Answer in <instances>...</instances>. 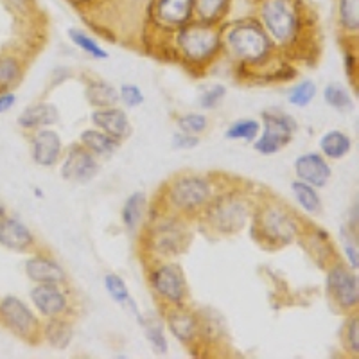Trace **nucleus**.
Returning a JSON list of instances; mask_svg holds the SVG:
<instances>
[{"label":"nucleus","instance_id":"f257e3e1","mask_svg":"<svg viewBox=\"0 0 359 359\" xmlns=\"http://www.w3.org/2000/svg\"><path fill=\"white\" fill-rule=\"evenodd\" d=\"M223 54L239 70V76L266 81H290L297 70L284 63V54L268 36L257 17L223 24Z\"/></svg>","mask_w":359,"mask_h":359},{"label":"nucleus","instance_id":"f03ea898","mask_svg":"<svg viewBox=\"0 0 359 359\" xmlns=\"http://www.w3.org/2000/svg\"><path fill=\"white\" fill-rule=\"evenodd\" d=\"M255 4V17L287 60L311 63L318 57V25L306 0H259Z\"/></svg>","mask_w":359,"mask_h":359},{"label":"nucleus","instance_id":"7ed1b4c3","mask_svg":"<svg viewBox=\"0 0 359 359\" xmlns=\"http://www.w3.org/2000/svg\"><path fill=\"white\" fill-rule=\"evenodd\" d=\"M306 221L271 194L257 198L250 217V236L266 252H278L298 241Z\"/></svg>","mask_w":359,"mask_h":359},{"label":"nucleus","instance_id":"20e7f679","mask_svg":"<svg viewBox=\"0 0 359 359\" xmlns=\"http://www.w3.org/2000/svg\"><path fill=\"white\" fill-rule=\"evenodd\" d=\"M191 221L165 212H155L139 230L140 257L146 264L176 261L191 246Z\"/></svg>","mask_w":359,"mask_h":359},{"label":"nucleus","instance_id":"39448f33","mask_svg":"<svg viewBox=\"0 0 359 359\" xmlns=\"http://www.w3.org/2000/svg\"><path fill=\"white\" fill-rule=\"evenodd\" d=\"M217 192L210 176L180 172L162 185L155 198V212L172 214L187 221L198 219L207 203Z\"/></svg>","mask_w":359,"mask_h":359},{"label":"nucleus","instance_id":"423d86ee","mask_svg":"<svg viewBox=\"0 0 359 359\" xmlns=\"http://www.w3.org/2000/svg\"><path fill=\"white\" fill-rule=\"evenodd\" d=\"M223 24H205L192 20L169 34L171 53L192 72L207 70L223 56Z\"/></svg>","mask_w":359,"mask_h":359},{"label":"nucleus","instance_id":"0eeeda50","mask_svg":"<svg viewBox=\"0 0 359 359\" xmlns=\"http://www.w3.org/2000/svg\"><path fill=\"white\" fill-rule=\"evenodd\" d=\"M253 205L255 198L239 185L224 191L217 189L196 221L212 237H232L250 223Z\"/></svg>","mask_w":359,"mask_h":359},{"label":"nucleus","instance_id":"6e6552de","mask_svg":"<svg viewBox=\"0 0 359 359\" xmlns=\"http://www.w3.org/2000/svg\"><path fill=\"white\" fill-rule=\"evenodd\" d=\"M146 278L160 309L189 304L187 277L184 268L176 261H158L146 264Z\"/></svg>","mask_w":359,"mask_h":359},{"label":"nucleus","instance_id":"1a4fd4ad","mask_svg":"<svg viewBox=\"0 0 359 359\" xmlns=\"http://www.w3.org/2000/svg\"><path fill=\"white\" fill-rule=\"evenodd\" d=\"M325 293L334 311L341 314L355 313L359 307L358 273L348 264L336 259L325 268Z\"/></svg>","mask_w":359,"mask_h":359},{"label":"nucleus","instance_id":"9d476101","mask_svg":"<svg viewBox=\"0 0 359 359\" xmlns=\"http://www.w3.org/2000/svg\"><path fill=\"white\" fill-rule=\"evenodd\" d=\"M0 327L27 345H38L41 341L40 318L15 294L0 297Z\"/></svg>","mask_w":359,"mask_h":359},{"label":"nucleus","instance_id":"9b49d317","mask_svg":"<svg viewBox=\"0 0 359 359\" xmlns=\"http://www.w3.org/2000/svg\"><path fill=\"white\" fill-rule=\"evenodd\" d=\"M261 117V133L253 140V149L264 156L277 155L293 140L297 133V121L286 111L275 108L262 111Z\"/></svg>","mask_w":359,"mask_h":359},{"label":"nucleus","instance_id":"f8f14e48","mask_svg":"<svg viewBox=\"0 0 359 359\" xmlns=\"http://www.w3.org/2000/svg\"><path fill=\"white\" fill-rule=\"evenodd\" d=\"M194 20V0H147L146 22L160 34H172Z\"/></svg>","mask_w":359,"mask_h":359},{"label":"nucleus","instance_id":"ddd939ff","mask_svg":"<svg viewBox=\"0 0 359 359\" xmlns=\"http://www.w3.org/2000/svg\"><path fill=\"white\" fill-rule=\"evenodd\" d=\"M162 320L172 338L184 347L194 348L201 343V314L187 306H176L162 309Z\"/></svg>","mask_w":359,"mask_h":359},{"label":"nucleus","instance_id":"4468645a","mask_svg":"<svg viewBox=\"0 0 359 359\" xmlns=\"http://www.w3.org/2000/svg\"><path fill=\"white\" fill-rule=\"evenodd\" d=\"M33 307L45 320L70 316L72 300H70L67 284H34L29 291Z\"/></svg>","mask_w":359,"mask_h":359},{"label":"nucleus","instance_id":"2eb2a0df","mask_svg":"<svg viewBox=\"0 0 359 359\" xmlns=\"http://www.w3.org/2000/svg\"><path fill=\"white\" fill-rule=\"evenodd\" d=\"M99 158L90 153L81 144H72V146L63 153L62 158V178L70 184H88L99 175Z\"/></svg>","mask_w":359,"mask_h":359},{"label":"nucleus","instance_id":"dca6fc26","mask_svg":"<svg viewBox=\"0 0 359 359\" xmlns=\"http://www.w3.org/2000/svg\"><path fill=\"white\" fill-rule=\"evenodd\" d=\"M29 151H31V158L36 165L49 169L62 162L65 147H63V140L56 130L41 128V130L31 131Z\"/></svg>","mask_w":359,"mask_h":359},{"label":"nucleus","instance_id":"f3484780","mask_svg":"<svg viewBox=\"0 0 359 359\" xmlns=\"http://www.w3.org/2000/svg\"><path fill=\"white\" fill-rule=\"evenodd\" d=\"M0 246L15 253H33L40 250L38 237L27 224L8 212L0 214Z\"/></svg>","mask_w":359,"mask_h":359},{"label":"nucleus","instance_id":"a211bd4d","mask_svg":"<svg viewBox=\"0 0 359 359\" xmlns=\"http://www.w3.org/2000/svg\"><path fill=\"white\" fill-rule=\"evenodd\" d=\"M25 277L33 284H67V273L63 266L45 250H36L25 261Z\"/></svg>","mask_w":359,"mask_h":359},{"label":"nucleus","instance_id":"6ab92c4d","mask_svg":"<svg viewBox=\"0 0 359 359\" xmlns=\"http://www.w3.org/2000/svg\"><path fill=\"white\" fill-rule=\"evenodd\" d=\"M293 171L297 180L309 184L316 189H323L332 178V169L329 160L322 153H302L293 162Z\"/></svg>","mask_w":359,"mask_h":359},{"label":"nucleus","instance_id":"aec40b11","mask_svg":"<svg viewBox=\"0 0 359 359\" xmlns=\"http://www.w3.org/2000/svg\"><path fill=\"white\" fill-rule=\"evenodd\" d=\"M298 243L309 253L311 259L318 264V268L325 269L332 261L338 259V253H336V248L332 245L329 233L325 230L318 229V226L306 223L302 233L298 237Z\"/></svg>","mask_w":359,"mask_h":359},{"label":"nucleus","instance_id":"412c9836","mask_svg":"<svg viewBox=\"0 0 359 359\" xmlns=\"http://www.w3.org/2000/svg\"><path fill=\"white\" fill-rule=\"evenodd\" d=\"M90 118H92V124L97 130L104 131L110 137L117 139L118 142H124L126 139H130L131 123L126 110H123V108H95L92 115H90Z\"/></svg>","mask_w":359,"mask_h":359},{"label":"nucleus","instance_id":"4be33fe9","mask_svg":"<svg viewBox=\"0 0 359 359\" xmlns=\"http://www.w3.org/2000/svg\"><path fill=\"white\" fill-rule=\"evenodd\" d=\"M27 60L18 49L0 50V94L13 92L24 81Z\"/></svg>","mask_w":359,"mask_h":359},{"label":"nucleus","instance_id":"5701e85b","mask_svg":"<svg viewBox=\"0 0 359 359\" xmlns=\"http://www.w3.org/2000/svg\"><path fill=\"white\" fill-rule=\"evenodd\" d=\"M17 123L27 133L41 130V128H53L54 124L60 123V111H57L53 102H34L18 115Z\"/></svg>","mask_w":359,"mask_h":359},{"label":"nucleus","instance_id":"b1692460","mask_svg":"<svg viewBox=\"0 0 359 359\" xmlns=\"http://www.w3.org/2000/svg\"><path fill=\"white\" fill-rule=\"evenodd\" d=\"M336 25L345 45H358L359 0H336Z\"/></svg>","mask_w":359,"mask_h":359},{"label":"nucleus","instance_id":"393cba45","mask_svg":"<svg viewBox=\"0 0 359 359\" xmlns=\"http://www.w3.org/2000/svg\"><path fill=\"white\" fill-rule=\"evenodd\" d=\"M149 214V198L146 192H131L121 208V221L128 232H139Z\"/></svg>","mask_w":359,"mask_h":359},{"label":"nucleus","instance_id":"a878e982","mask_svg":"<svg viewBox=\"0 0 359 359\" xmlns=\"http://www.w3.org/2000/svg\"><path fill=\"white\" fill-rule=\"evenodd\" d=\"M74 339V323L70 316L49 318L41 323V341L54 351H65Z\"/></svg>","mask_w":359,"mask_h":359},{"label":"nucleus","instance_id":"bb28decb","mask_svg":"<svg viewBox=\"0 0 359 359\" xmlns=\"http://www.w3.org/2000/svg\"><path fill=\"white\" fill-rule=\"evenodd\" d=\"M79 144L86 147L90 153H94L97 158H108V156L115 155L121 144L117 139L110 137L104 131L97 130V128H86L79 133Z\"/></svg>","mask_w":359,"mask_h":359},{"label":"nucleus","instance_id":"cd10ccee","mask_svg":"<svg viewBox=\"0 0 359 359\" xmlns=\"http://www.w3.org/2000/svg\"><path fill=\"white\" fill-rule=\"evenodd\" d=\"M233 0H194V20L205 24H224L232 11Z\"/></svg>","mask_w":359,"mask_h":359},{"label":"nucleus","instance_id":"c85d7f7f","mask_svg":"<svg viewBox=\"0 0 359 359\" xmlns=\"http://www.w3.org/2000/svg\"><path fill=\"white\" fill-rule=\"evenodd\" d=\"M354 142L341 130H329L320 137V151L327 160H341L351 155Z\"/></svg>","mask_w":359,"mask_h":359},{"label":"nucleus","instance_id":"c756f323","mask_svg":"<svg viewBox=\"0 0 359 359\" xmlns=\"http://www.w3.org/2000/svg\"><path fill=\"white\" fill-rule=\"evenodd\" d=\"M85 97L94 108H110L118 104V88L104 79H90L85 86Z\"/></svg>","mask_w":359,"mask_h":359},{"label":"nucleus","instance_id":"7c9ffc66","mask_svg":"<svg viewBox=\"0 0 359 359\" xmlns=\"http://www.w3.org/2000/svg\"><path fill=\"white\" fill-rule=\"evenodd\" d=\"M291 192H293V198L298 207L302 208L307 216H322L323 201L320 198L318 189L309 184H304L300 180H293L291 182Z\"/></svg>","mask_w":359,"mask_h":359},{"label":"nucleus","instance_id":"2f4dec72","mask_svg":"<svg viewBox=\"0 0 359 359\" xmlns=\"http://www.w3.org/2000/svg\"><path fill=\"white\" fill-rule=\"evenodd\" d=\"M104 290L110 294V298L115 304H118L121 307H130L131 313L140 320L142 314L139 313V307L133 302L131 298V291L128 287V284L124 282V278L117 273H107L104 275Z\"/></svg>","mask_w":359,"mask_h":359},{"label":"nucleus","instance_id":"473e14b6","mask_svg":"<svg viewBox=\"0 0 359 359\" xmlns=\"http://www.w3.org/2000/svg\"><path fill=\"white\" fill-rule=\"evenodd\" d=\"M140 325L144 329L147 343L151 345L155 354L163 355L168 354L169 343L165 338V329H163V320L156 318V316H140Z\"/></svg>","mask_w":359,"mask_h":359},{"label":"nucleus","instance_id":"72a5a7b5","mask_svg":"<svg viewBox=\"0 0 359 359\" xmlns=\"http://www.w3.org/2000/svg\"><path fill=\"white\" fill-rule=\"evenodd\" d=\"M261 133V123L257 118H237L229 126L224 137L226 140H237V142L253 144V140L257 139Z\"/></svg>","mask_w":359,"mask_h":359},{"label":"nucleus","instance_id":"f704fd0d","mask_svg":"<svg viewBox=\"0 0 359 359\" xmlns=\"http://www.w3.org/2000/svg\"><path fill=\"white\" fill-rule=\"evenodd\" d=\"M67 34H69L70 41H72L79 50L88 54L90 57H94V60H108V50L102 49L101 43H99L94 36H90L88 33H85L83 29L70 27Z\"/></svg>","mask_w":359,"mask_h":359},{"label":"nucleus","instance_id":"c9c22d12","mask_svg":"<svg viewBox=\"0 0 359 359\" xmlns=\"http://www.w3.org/2000/svg\"><path fill=\"white\" fill-rule=\"evenodd\" d=\"M323 99L331 108L339 111H348L354 108V99H352L351 90L347 88L341 83H329V85L323 88Z\"/></svg>","mask_w":359,"mask_h":359},{"label":"nucleus","instance_id":"e433bc0d","mask_svg":"<svg viewBox=\"0 0 359 359\" xmlns=\"http://www.w3.org/2000/svg\"><path fill=\"white\" fill-rule=\"evenodd\" d=\"M316 95H318V86H316V83L313 79H302V81H298L290 90L287 102L294 108H306L316 99Z\"/></svg>","mask_w":359,"mask_h":359},{"label":"nucleus","instance_id":"4c0bfd02","mask_svg":"<svg viewBox=\"0 0 359 359\" xmlns=\"http://www.w3.org/2000/svg\"><path fill=\"white\" fill-rule=\"evenodd\" d=\"M341 345L343 351L347 352L348 355H359V318L358 311L355 313L347 314L345 323L341 327Z\"/></svg>","mask_w":359,"mask_h":359},{"label":"nucleus","instance_id":"58836bf2","mask_svg":"<svg viewBox=\"0 0 359 359\" xmlns=\"http://www.w3.org/2000/svg\"><path fill=\"white\" fill-rule=\"evenodd\" d=\"M176 126H178L180 131H184V133L200 137L205 131H208L210 121H208L207 115L200 114V111H189V114L176 117Z\"/></svg>","mask_w":359,"mask_h":359},{"label":"nucleus","instance_id":"ea45409f","mask_svg":"<svg viewBox=\"0 0 359 359\" xmlns=\"http://www.w3.org/2000/svg\"><path fill=\"white\" fill-rule=\"evenodd\" d=\"M6 11H9L13 17L20 22H29L36 17L38 2L36 0H0Z\"/></svg>","mask_w":359,"mask_h":359},{"label":"nucleus","instance_id":"a19ab883","mask_svg":"<svg viewBox=\"0 0 359 359\" xmlns=\"http://www.w3.org/2000/svg\"><path fill=\"white\" fill-rule=\"evenodd\" d=\"M144 101H146V95H144L142 88H140L139 85L124 83V85L118 88V102H123L126 108H139L142 107Z\"/></svg>","mask_w":359,"mask_h":359},{"label":"nucleus","instance_id":"79ce46f5","mask_svg":"<svg viewBox=\"0 0 359 359\" xmlns=\"http://www.w3.org/2000/svg\"><path fill=\"white\" fill-rule=\"evenodd\" d=\"M224 97H226V86L212 85L201 92L198 102H200V108H203V110H216L224 101Z\"/></svg>","mask_w":359,"mask_h":359},{"label":"nucleus","instance_id":"37998d69","mask_svg":"<svg viewBox=\"0 0 359 359\" xmlns=\"http://www.w3.org/2000/svg\"><path fill=\"white\" fill-rule=\"evenodd\" d=\"M171 144L175 149H180V151H189V149H194V147L200 146V137L184 133V131H178V133L172 135Z\"/></svg>","mask_w":359,"mask_h":359},{"label":"nucleus","instance_id":"c03bdc74","mask_svg":"<svg viewBox=\"0 0 359 359\" xmlns=\"http://www.w3.org/2000/svg\"><path fill=\"white\" fill-rule=\"evenodd\" d=\"M345 70L351 79L358 78V53H355V45H347L345 47Z\"/></svg>","mask_w":359,"mask_h":359},{"label":"nucleus","instance_id":"a18cd8bd","mask_svg":"<svg viewBox=\"0 0 359 359\" xmlns=\"http://www.w3.org/2000/svg\"><path fill=\"white\" fill-rule=\"evenodd\" d=\"M15 104H17V95L13 94V92H4V94H0V115L11 110Z\"/></svg>","mask_w":359,"mask_h":359},{"label":"nucleus","instance_id":"49530a36","mask_svg":"<svg viewBox=\"0 0 359 359\" xmlns=\"http://www.w3.org/2000/svg\"><path fill=\"white\" fill-rule=\"evenodd\" d=\"M2 212H6V208H4V205L0 203V214H2Z\"/></svg>","mask_w":359,"mask_h":359},{"label":"nucleus","instance_id":"de8ad7c7","mask_svg":"<svg viewBox=\"0 0 359 359\" xmlns=\"http://www.w3.org/2000/svg\"><path fill=\"white\" fill-rule=\"evenodd\" d=\"M79 2H88V0H78V4H79Z\"/></svg>","mask_w":359,"mask_h":359},{"label":"nucleus","instance_id":"09e8293b","mask_svg":"<svg viewBox=\"0 0 359 359\" xmlns=\"http://www.w3.org/2000/svg\"><path fill=\"white\" fill-rule=\"evenodd\" d=\"M255 2H259V0H255Z\"/></svg>","mask_w":359,"mask_h":359}]
</instances>
